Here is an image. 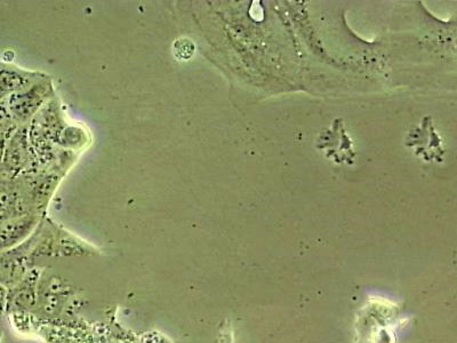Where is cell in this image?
Here are the masks:
<instances>
[{
	"instance_id": "obj_7",
	"label": "cell",
	"mask_w": 457,
	"mask_h": 343,
	"mask_svg": "<svg viewBox=\"0 0 457 343\" xmlns=\"http://www.w3.org/2000/svg\"><path fill=\"white\" fill-rule=\"evenodd\" d=\"M10 136H11V133L10 134H2V136H0V166H2L4 151H5L7 138Z\"/></svg>"
},
{
	"instance_id": "obj_6",
	"label": "cell",
	"mask_w": 457,
	"mask_h": 343,
	"mask_svg": "<svg viewBox=\"0 0 457 343\" xmlns=\"http://www.w3.org/2000/svg\"><path fill=\"white\" fill-rule=\"evenodd\" d=\"M16 128H18V126H16L13 120H12L11 113L8 112L6 100H0V136H2V134H10L13 132Z\"/></svg>"
},
{
	"instance_id": "obj_2",
	"label": "cell",
	"mask_w": 457,
	"mask_h": 343,
	"mask_svg": "<svg viewBox=\"0 0 457 343\" xmlns=\"http://www.w3.org/2000/svg\"><path fill=\"white\" fill-rule=\"evenodd\" d=\"M28 132L26 126L16 128L8 137L2 166H0V178L14 179L26 169L30 161L29 150Z\"/></svg>"
},
{
	"instance_id": "obj_3",
	"label": "cell",
	"mask_w": 457,
	"mask_h": 343,
	"mask_svg": "<svg viewBox=\"0 0 457 343\" xmlns=\"http://www.w3.org/2000/svg\"><path fill=\"white\" fill-rule=\"evenodd\" d=\"M37 222L36 216L23 214L0 223V253L10 251L22 242Z\"/></svg>"
},
{
	"instance_id": "obj_4",
	"label": "cell",
	"mask_w": 457,
	"mask_h": 343,
	"mask_svg": "<svg viewBox=\"0 0 457 343\" xmlns=\"http://www.w3.org/2000/svg\"><path fill=\"white\" fill-rule=\"evenodd\" d=\"M36 79H35L34 73L0 64V100L21 91Z\"/></svg>"
},
{
	"instance_id": "obj_1",
	"label": "cell",
	"mask_w": 457,
	"mask_h": 343,
	"mask_svg": "<svg viewBox=\"0 0 457 343\" xmlns=\"http://www.w3.org/2000/svg\"><path fill=\"white\" fill-rule=\"evenodd\" d=\"M51 84L43 79H38L21 91L6 97L8 112L14 124L18 128L26 126L43 107L45 102L51 96Z\"/></svg>"
},
{
	"instance_id": "obj_5",
	"label": "cell",
	"mask_w": 457,
	"mask_h": 343,
	"mask_svg": "<svg viewBox=\"0 0 457 343\" xmlns=\"http://www.w3.org/2000/svg\"><path fill=\"white\" fill-rule=\"evenodd\" d=\"M173 53L174 56L177 57L179 61H187L194 55L195 45L191 40L187 38L175 40L173 44Z\"/></svg>"
}]
</instances>
